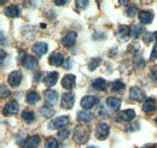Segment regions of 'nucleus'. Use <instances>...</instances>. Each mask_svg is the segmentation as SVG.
I'll return each instance as SVG.
<instances>
[{"instance_id": "nucleus-39", "label": "nucleus", "mask_w": 157, "mask_h": 148, "mask_svg": "<svg viewBox=\"0 0 157 148\" xmlns=\"http://www.w3.org/2000/svg\"><path fill=\"white\" fill-rule=\"evenodd\" d=\"M138 129H139V124L138 123H134L133 125H129V127L126 128L127 131H134V130H138Z\"/></svg>"}, {"instance_id": "nucleus-5", "label": "nucleus", "mask_w": 157, "mask_h": 148, "mask_svg": "<svg viewBox=\"0 0 157 148\" xmlns=\"http://www.w3.org/2000/svg\"><path fill=\"white\" fill-rule=\"evenodd\" d=\"M109 132H110V129H109L108 124L100 123L98 127H97V129H96V136H97L98 140L103 141V140H105L109 136Z\"/></svg>"}, {"instance_id": "nucleus-33", "label": "nucleus", "mask_w": 157, "mask_h": 148, "mask_svg": "<svg viewBox=\"0 0 157 148\" xmlns=\"http://www.w3.org/2000/svg\"><path fill=\"white\" fill-rule=\"evenodd\" d=\"M69 135H70V130L69 129L60 130V131L58 132V137L59 139H63V140H64V139H67Z\"/></svg>"}, {"instance_id": "nucleus-17", "label": "nucleus", "mask_w": 157, "mask_h": 148, "mask_svg": "<svg viewBox=\"0 0 157 148\" xmlns=\"http://www.w3.org/2000/svg\"><path fill=\"white\" fill-rule=\"evenodd\" d=\"M58 99V94L56 91H47L45 92V100L48 106H53Z\"/></svg>"}, {"instance_id": "nucleus-8", "label": "nucleus", "mask_w": 157, "mask_h": 148, "mask_svg": "<svg viewBox=\"0 0 157 148\" xmlns=\"http://www.w3.org/2000/svg\"><path fill=\"white\" fill-rule=\"evenodd\" d=\"M75 76L71 74H68L65 75L63 78H62V86H63V88L64 89H68V91H70V89H73L74 87H75Z\"/></svg>"}, {"instance_id": "nucleus-19", "label": "nucleus", "mask_w": 157, "mask_h": 148, "mask_svg": "<svg viewBox=\"0 0 157 148\" xmlns=\"http://www.w3.org/2000/svg\"><path fill=\"white\" fill-rule=\"evenodd\" d=\"M75 40H76V33H75V31H69L65 36L63 37L62 43H63L64 46H67V47H70V46L74 45Z\"/></svg>"}, {"instance_id": "nucleus-29", "label": "nucleus", "mask_w": 157, "mask_h": 148, "mask_svg": "<svg viewBox=\"0 0 157 148\" xmlns=\"http://www.w3.org/2000/svg\"><path fill=\"white\" fill-rule=\"evenodd\" d=\"M124 88V84L122 81H114L111 83V91L114 92H118V91H122Z\"/></svg>"}, {"instance_id": "nucleus-24", "label": "nucleus", "mask_w": 157, "mask_h": 148, "mask_svg": "<svg viewBox=\"0 0 157 148\" xmlns=\"http://www.w3.org/2000/svg\"><path fill=\"white\" fill-rule=\"evenodd\" d=\"M92 86H93V88L97 89V91H105L106 87H108L106 81L103 80V78H97V80H94L93 83H92Z\"/></svg>"}, {"instance_id": "nucleus-12", "label": "nucleus", "mask_w": 157, "mask_h": 148, "mask_svg": "<svg viewBox=\"0 0 157 148\" xmlns=\"http://www.w3.org/2000/svg\"><path fill=\"white\" fill-rule=\"evenodd\" d=\"M40 145V136L39 135H32L24 141V148H38Z\"/></svg>"}, {"instance_id": "nucleus-44", "label": "nucleus", "mask_w": 157, "mask_h": 148, "mask_svg": "<svg viewBox=\"0 0 157 148\" xmlns=\"http://www.w3.org/2000/svg\"><path fill=\"white\" fill-rule=\"evenodd\" d=\"M154 34H155V37H156V41H157V31L156 33H154Z\"/></svg>"}, {"instance_id": "nucleus-1", "label": "nucleus", "mask_w": 157, "mask_h": 148, "mask_svg": "<svg viewBox=\"0 0 157 148\" xmlns=\"http://www.w3.org/2000/svg\"><path fill=\"white\" fill-rule=\"evenodd\" d=\"M90 136V128L85 124H80L74 130V140L78 145L86 143V141L88 140Z\"/></svg>"}, {"instance_id": "nucleus-36", "label": "nucleus", "mask_w": 157, "mask_h": 148, "mask_svg": "<svg viewBox=\"0 0 157 148\" xmlns=\"http://www.w3.org/2000/svg\"><path fill=\"white\" fill-rule=\"evenodd\" d=\"M150 59H151V60H156L157 59V43L154 46V48H152V52H151Z\"/></svg>"}, {"instance_id": "nucleus-28", "label": "nucleus", "mask_w": 157, "mask_h": 148, "mask_svg": "<svg viewBox=\"0 0 157 148\" xmlns=\"http://www.w3.org/2000/svg\"><path fill=\"white\" fill-rule=\"evenodd\" d=\"M143 31H144V27H143L141 24H134V25L131 28V36L137 39Z\"/></svg>"}, {"instance_id": "nucleus-22", "label": "nucleus", "mask_w": 157, "mask_h": 148, "mask_svg": "<svg viewBox=\"0 0 157 148\" xmlns=\"http://www.w3.org/2000/svg\"><path fill=\"white\" fill-rule=\"evenodd\" d=\"M39 113L41 114V117H44V118H50V117H52L55 114V109L52 106L45 105V106H42V107L39 109Z\"/></svg>"}, {"instance_id": "nucleus-13", "label": "nucleus", "mask_w": 157, "mask_h": 148, "mask_svg": "<svg viewBox=\"0 0 157 148\" xmlns=\"http://www.w3.org/2000/svg\"><path fill=\"white\" fill-rule=\"evenodd\" d=\"M64 56L62 53H52L48 58V63L52 66H60L64 63Z\"/></svg>"}, {"instance_id": "nucleus-30", "label": "nucleus", "mask_w": 157, "mask_h": 148, "mask_svg": "<svg viewBox=\"0 0 157 148\" xmlns=\"http://www.w3.org/2000/svg\"><path fill=\"white\" fill-rule=\"evenodd\" d=\"M100 61H101V60H100L99 58H93V59H91V60H90V63H88V69H90L91 71L96 70V69H97V66L100 64Z\"/></svg>"}, {"instance_id": "nucleus-20", "label": "nucleus", "mask_w": 157, "mask_h": 148, "mask_svg": "<svg viewBox=\"0 0 157 148\" xmlns=\"http://www.w3.org/2000/svg\"><path fill=\"white\" fill-rule=\"evenodd\" d=\"M5 16L6 17H10V18H15L20 15V9L18 6H15V5H11V6H7L4 11Z\"/></svg>"}, {"instance_id": "nucleus-23", "label": "nucleus", "mask_w": 157, "mask_h": 148, "mask_svg": "<svg viewBox=\"0 0 157 148\" xmlns=\"http://www.w3.org/2000/svg\"><path fill=\"white\" fill-rule=\"evenodd\" d=\"M156 110V102L154 99H146L144 105H143V111L146 112V113H150V112H154Z\"/></svg>"}, {"instance_id": "nucleus-41", "label": "nucleus", "mask_w": 157, "mask_h": 148, "mask_svg": "<svg viewBox=\"0 0 157 148\" xmlns=\"http://www.w3.org/2000/svg\"><path fill=\"white\" fill-rule=\"evenodd\" d=\"M65 2H67L65 0H64V1H59V0H56V1H55V4H56V5H64Z\"/></svg>"}, {"instance_id": "nucleus-37", "label": "nucleus", "mask_w": 157, "mask_h": 148, "mask_svg": "<svg viewBox=\"0 0 157 148\" xmlns=\"http://www.w3.org/2000/svg\"><path fill=\"white\" fill-rule=\"evenodd\" d=\"M63 68L67 69V70H69L71 68V60L70 59H65L64 63H63Z\"/></svg>"}, {"instance_id": "nucleus-2", "label": "nucleus", "mask_w": 157, "mask_h": 148, "mask_svg": "<svg viewBox=\"0 0 157 148\" xmlns=\"http://www.w3.org/2000/svg\"><path fill=\"white\" fill-rule=\"evenodd\" d=\"M68 124H69V118L67 116H59L48 123V128L50 129H63Z\"/></svg>"}, {"instance_id": "nucleus-11", "label": "nucleus", "mask_w": 157, "mask_h": 148, "mask_svg": "<svg viewBox=\"0 0 157 148\" xmlns=\"http://www.w3.org/2000/svg\"><path fill=\"white\" fill-rule=\"evenodd\" d=\"M57 80H58V72H48V74H46L42 77V82L47 87L55 86L56 82H57Z\"/></svg>"}, {"instance_id": "nucleus-3", "label": "nucleus", "mask_w": 157, "mask_h": 148, "mask_svg": "<svg viewBox=\"0 0 157 148\" xmlns=\"http://www.w3.org/2000/svg\"><path fill=\"white\" fill-rule=\"evenodd\" d=\"M75 102V96L73 93H64L62 95V100H60V107L64 110H70L74 106Z\"/></svg>"}, {"instance_id": "nucleus-6", "label": "nucleus", "mask_w": 157, "mask_h": 148, "mask_svg": "<svg viewBox=\"0 0 157 148\" xmlns=\"http://www.w3.org/2000/svg\"><path fill=\"white\" fill-rule=\"evenodd\" d=\"M97 102H98V98L97 96H93V95H87V96H83L81 99V106L85 110L92 109Z\"/></svg>"}, {"instance_id": "nucleus-40", "label": "nucleus", "mask_w": 157, "mask_h": 148, "mask_svg": "<svg viewBox=\"0 0 157 148\" xmlns=\"http://www.w3.org/2000/svg\"><path fill=\"white\" fill-rule=\"evenodd\" d=\"M97 114H98V116H105V114H106V112H105V109H104L103 106H100L98 110H97Z\"/></svg>"}, {"instance_id": "nucleus-45", "label": "nucleus", "mask_w": 157, "mask_h": 148, "mask_svg": "<svg viewBox=\"0 0 157 148\" xmlns=\"http://www.w3.org/2000/svg\"><path fill=\"white\" fill-rule=\"evenodd\" d=\"M88 148H97V147H93V146H91V147H88Z\"/></svg>"}, {"instance_id": "nucleus-43", "label": "nucleus", "mask_w": 157, "mask_h": 148, "mask_svg": "<svg viewBox=\"0 0 157 148\" xmlns=\"http://www.w3.org/2000/svg\"><path fill=\"white\" fill-rule=\"evenodd\" d=\"M145 148H155L154 146H147V147H145Z\"/></svg>"}, {"instance_id": "nucleus-31", "label": "nucleus", "mask_w": 157, "mask_h": 148, "mask_svg": "<svg viewBox=\"0 0 157 148\" xmlns=\"http://www.w3.org/2000/svg\"><path fill=\"white\" fill-rule=\"evenodd\" d=\"M45 148H58V142H57V140L53 139V137H50V139L46 141V143H45Z\"/></svg>"}, {"instance_id": "nucleus-14", "label": "nucleus", "mask_w": 157, "mask_h": 148, "mask_svg": "<svg viewBox=\"0 0 157 148\" xmlns=\"http://www.w3.org/2000/svg\"><path fill=\"white\" fill-rule=\"evenodd\" d=\"M117 36L120 41H127L128 37L131 36V28L127 25H121L117 30Z\"/></svg>"}, {"instance_id": "nucleus-38", "label": "nucleus", "mask_w": 157, "mask_h": 148, "mask_svg": "<svg viewBox=\"0 0 157 148\" xmlns=\"http://www.w3.org/2000/svg\"><path fill=\"white\" fill-rule=\"evenodd\" d=\"M150 77H151L155 82H157V68H155V69H152V70H151V72H150Z\"/></svg>"}, {"instance_id": "nucleus-35", "label": "nucleus", "mask_w": 157, "mask_h": 148, "mask_svg": "<svg viewBox=\"0 0 157 148\" xmlns=\"http://www.w3.org/2000/svg\"><path fill=\"white\" fill-rule=\"evenodd\" d=\"M9 95H10V89L6 86H1V98L9 96Z\"/></svg>"}, {"instance_id": "nucleus-18", "label": "nucleus", "mask_w": 157, "mask_h": 148, "mask_svg": "<svg viewBox=\"0 0 157 148\" xmlns=\"http://www.w3.org/2000/svg\"><path fill=\"white\" fill-rule=\"evenodd\" d=\"M106 105L111 111H117L121 106V100L117 98H114V96H109L106 99Z\"/></svg>"}, {"instance_id": "nucleus-26", "label": "nucleus", "mask_w": 157, "mask_h": 148, "mask_svg": "<svg viewBox=\"0 0 157 148\" xmlns=\"http://www.w3.org/2000/svg\"><path fill=\"white\" fill-rule=\"evenodd\" d=\"M40 100L39 94L35 92V91H32L27 94V102L30 104V105H34L35 102H38Z\"/></svg>"}, {"instance_id": "nucleus-10", "label": "nucleus", "mask_w": 157, "mask_h": 148, "mask_svg": "<svg viewBox=\"0 0 157 148\" xmlns=\"http://www.w3.org/2000/svg\"><path fill=\"white\" fill-rule=\"evenodd\" d=\"M129 96H131L132 100L138 101V102H141L145 99V93L143 92L140 88H138V87H133L129 91Z\"/></svg>"}, {"instance_id": "nucleus-25", "label": "nucleus", "mask_w": 157, "mask_h": 148, "mask_svg": "<svg viewBox=\"0 0 157 148\" xmlns=\"http://www.w3.org/2000/svg\"><path fill=\"white\" fill-rule=\"evenodd\" d=\"M92 117H93V114L90 111L83 110V111L78 112V119L80 122H90L92 119Z\"/></svg>"}, {"instance_id": "nucleus-4", "label": "nucleus", "mask_w": 157, "mask_h": 148, "mask_svg": "<svg viewBox=\"0 0 157 148\" xmlns=\"http://www.w3.org/2000/svg\"><path fill=\"white\" fill-rule=\"evenodd\" d=\"M21 81H22V72L20 70H16V71H12L11 74L9 75L7 77V82L11 87L16 88L21 84Z\"/></svg>"}, {"instance_id": "nucleus-27", "label": "nucleus", "mask_w": 157, "mask_h": 148, "mask_svg": "<svg viewBox=\"0 0 157 148\" xmlns=\"http://www.w3.org/2000/svg\"><path fill=\"white\" fill-rule=\"evenodd\" d=\"M22 119L25 120V123H33L35 119V114H34V112L24 110L22 112Z\"/></svg>"}, {"instance_id": "nucleus-46", "label": "nucleus", "mask_w": 157, "mask_h": 148, "mask_svg": "<svg viewBox=\"0 0 157 148\" xmlns=\"http://www.w3.org/2000/svg\"><path fill=\"white\" fill-rule=\"evenodd\" d=\"M155 122H156V124H157V117H156V119H155Z\"/></svg>"}, {"instance_id": "nucleus-34", "label": "nucleus", "mask_w": 157, "mask_h": 148, "mask_svg": "<svg viewBox=\"0 0 157 148\" xmlns=\"http://www.w3.org/2000/svg\"><path fill=\"white\" fill-rule=\"evenodd\" d=\"M87 5H88V1H87V0H85V1L78 0V1H76V6H78V9H86Z\"/></svg>"}, {"instance_id": "nucleus-9", "label": "nucleus", "mask_w": 157, "mask_h": 148, "mask_svg": "<svg viewBox=\"0 0 157 148\" xmlns=\"http://www.w3.org/2000/svg\"><path fill=\"white\" fill-rule=\"evenodd\" d=\"M134 117H136V112L133 110H124V111L118 113L116 120L117 122H131Z\"/></svg>"}, {"instance_id": "nucleus-42", "label": "nucleus", "mask_w": 157, "mask_h": 148, "mask_svg": "<svg viewBox=\"0 0 157 148\" xmlns=\"http://www.w3.org/2000/svg\"><path fill=\"white\" fill-rule=\"evenodd\" d=\"M4 58H5V52L1 51V61H4Z\"/></svg>"}, {"instance_id": "nucleus-32", "label": "nucleus", "mask_w": 157, "mask_h": 148, "mask_svg": "<svg viewBox=\"0 0 157 148\" xmlns=\"http://www.w3.org/2000/svg\"><path fill=\"white\" fill-rule=\"evenodd\" d=\"M137 6L136 5H132V6H128L127 7V11H126V13H127V16L128 17H134L136 15H137Z\"/></svg>"}, {"instance_id": "nucleus-15", "label": "nucleus", "mask_w": 157, "mask_h": 148, "mask_svg": "<svg viewBox=\"0 0 157 148\" xmlns=\"http://www.w3.org/2000/svg\"><path fill=\"white\" fill-rule=\"evenodd\" d=\"M17 112H18L17 101H11V102L6 104L5 107H4V114L5 116H12V114H16Z\"/></svg>"}, {"instance_id": "nucleus-7", "label": "nucleus", "mask_w": 157, "mask_h": 148, "mask_svg": "<svg viewBox=\"0 0 157 148\" xmlns=\"http://www.w3.org/2000/svg\"><path fill=\"white\" fill-rule=\"evenodd\" d=\"M22 63V65L24 66V68H27V69H29V70H34V69H36V66H38V60L34 58L33 56H23V60L21 61Z\"/></svg>"}, {"instance_id": "nucleus-21", "label": "nucleus", "mask_w": 157, "mask_h": 148, "mask_svg": "<svg viewBox=\"0 0 157 148\" xmlns=\"http://www.w3.org/2000/svg\"><path fill=\"white\" fill-rule=\"evenodd\" d=\"M139 19H140V23L143 24H150L154 19V15L150 11H141L139 13Z\"/></svg>"}, {"instance_id": "nucleus-16", "label": "nucleus", "mask_w": 157, "mask_h": 148, "mask_svg": "<svg viewBox=\"0 0 157 148\" xmlns=\"http://www.w3.org/2000/svg\"><path fill=\"white\" fill-rule=\"evenodd\" d=\"M47 50H48V47H47V43L46 42L39 41V42L34 43V46H33V52L35 54H38V56H44L47 52Z\"/></svg>"}]
</instances>
